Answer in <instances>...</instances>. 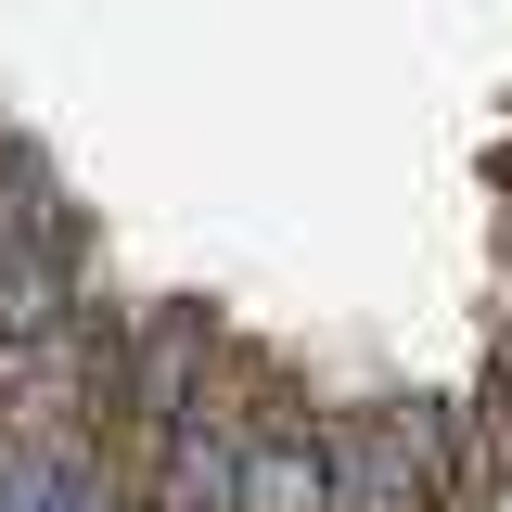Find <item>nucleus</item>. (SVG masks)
<instances>
[{"instance_id": "39448f33", "label": "nucleus", "mask_w": 512, "mask_h": 512, "mask_svg": "<svg viewBox=\"0 0 512 512\" xmlns=\"http://www.w3.org/2000/svg\"><path fill=\"white\" fill-rule=\"evenodd\" d=\"M0 500H13V512H103V500H116V461H103V436L0 448Z\"/></svg>"}, {"instance_id": "0eeeda50", "label": "nucleus", "mask_w": 512, "mask_h": 512, "mask_svg": "<svg viewBox=\"0 0 512 512\" xmlns=\"http://www.w3.org/2000/svg\"><path fill=\"white\" fill-rule=\"evenodd\" d=\"M474 436H487V474H500V500H512V333H500V372L474 384Z\"/></svg>"}, {"instance_id": "f03ea898", "label": "nucleus", "mask_w": 512, "mask_h": 512, "mask_svg": "<svg viewBox=\"0 0 512 512\" xmlns=\"http://www.w3.org/2000/svg\"><path fill=\"white\" fill-rule=\"evenodd\" d=\"M231 320L218 308H192V295H154L141 308V346H128V410H116V436H167V423H192V410H218V384H231Z\"/></svg>"}, {"instance_id": "7ed1b4c3", "label": "nucleus", "mask_w": 512, "mask_h": 512, "mask_svg": "<svg viewBox=\"0 0 512 512\" xmlns=\"http://www.w3.org/2000/svg\"><path fill=\"white\" fill-rule=\"evenodd\" d=\"M231 397H244V474H231V512H333V448H320V410L269 372V359H244V372H231Z\"/></svg>"}, {"instance_id": "f257e3e1", "label": "nucleus", "mask_w": 512, "mask_h": 512, "mask_svg": "<svg viewBox=\"0 0 512 512\" xmlns=\"http://www.w3.org/2000/svg\"><path fill=\"white\" fill-rule=\"evenodd\" d=\"M320 448H333V512H474V500H500L474 397H346V410H320Z\"/></svg>"}, {"instance_id": "20e7f679", "label": "nucleus", "mask_w": 512, "mask_h": 512, "mask_svg": "<svg viewBox=\"0 0 512 512\" xmlns=\"http://www.w3.org/2000/svg\"><path fill=\"white\" fill-rule=\"evenodd\" d=\"M231 474H244V397L218 384V410H192V423H167L141 448V512H231Z\"/></svg>"}, {"instance_id": "423d86ee", "label": "nucleus", "mask_w": 512, "mask_h": 512, "mask_svg": "<svg viewBox=\"0 0 512 512\" xmlns=\"http://www.w3.org/2000/svg\"><path fill=\"white\" fill-rule=\"evenodd\" d=\"M39 231H77V192L52 180V154H39L26 128H0V256L39 244Z\"/></svg>"}]
</instances>
